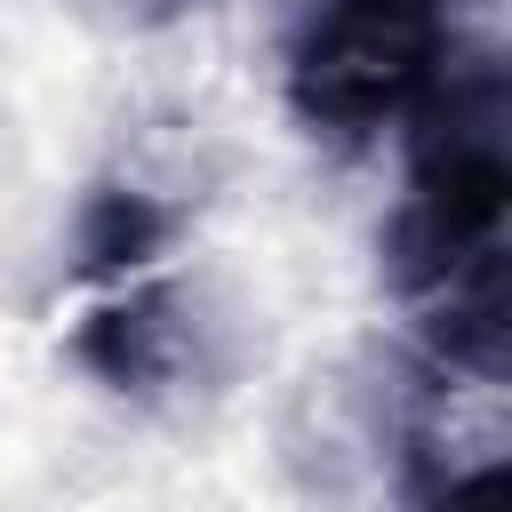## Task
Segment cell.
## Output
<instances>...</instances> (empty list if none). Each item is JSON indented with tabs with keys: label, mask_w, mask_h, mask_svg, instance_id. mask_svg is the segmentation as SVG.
Listing matches in <instances>:
<instances>
[{
	"label": "cell",
	"mask_w": 512,
	"mask_h": 512,
	"mask_svg": "<svg viewBox=\"0 0 512 512\" xmlns=\"http://www.w3.org/2000/svg\"><path fill=\"white\" fill-rule=\"evenodd\" d=\"M168 216L144 200V192H96L80 208V272H120V264H144L160 248Z\"/></svg>",
	"instance_id": "5b68a950"
},
{
	"label": "cell",
	"mask_w": 512,
	"mask_h": 512,
	"mask_svg": "<svg viewBox=\"0 0 512 512\" xmlns=\"http://www.w3.org/2000/svg\"><path fill=\"white\" fill-rule=\"evenodd\" d=\"M424 344L480 384H512V232L424 296Z\"/></svg>",
	"instance_id": "3957f363"
},
{
	"label": "cell",
	"mask_w": 512,
	"mask_h": 512,
	"mask_svg": "<svg viewBox=\"0 0 512 512\" xmlns=\"http://www.w3.org/2000/svg\"><path fill=\"white\" fill-rule=\"evenodd\" d=\"M176 352H184V336H176V296L168 288H144V296L112 304L80 328V360L112 384H160L176 368Z\"/></svg>",
	"instance_id": "277c9868"
},
{
	"label": "cell",
	"mask_w": 512,
	"mask_h": 512,
	"mask_svg": "<svg viewBox=\"0 0 512 512\" xmlns=\"http://www.w3.org/2000/svg\"><path fill=\"white\" fill-rule=\"evenodd\" d=\"M440 64V0H296L280 32L288 104L328 136L408 120Z\"/></svg>",
	"instance_id": "7a4b0ae2"
},
{
	"label": "cell",
	"mask_w": 512,
	"mask_h": 512,
	"mask_svg": "<svg viewBox=\"0 0 512 512\" xmlns=\"http://www.w3.org/2000/svg\"><path fill=\"white\" fill-rule=\"evenodd\" d=\"M512 232V56L440 64L408 112V184L384 224V280L432 296Z\"/></svg>",
	"instance_id": "6da1fadb"
},
{
	"label": "cell",
	"mask_w": 512,
	"mask_h": 512,
	"mask_svg": "<svg viewBox=\"0 0 512 512\" xmlns=\"http://www.w3.org/2000/svg\"><path fill=\"white\" fill-rule=\"evenodd\" d=\"M432 512H512V456L472 464L464 480H448V488L432 496Z\"/></svg>",
	"instance_id": "8992f818"
}]
</instances>
